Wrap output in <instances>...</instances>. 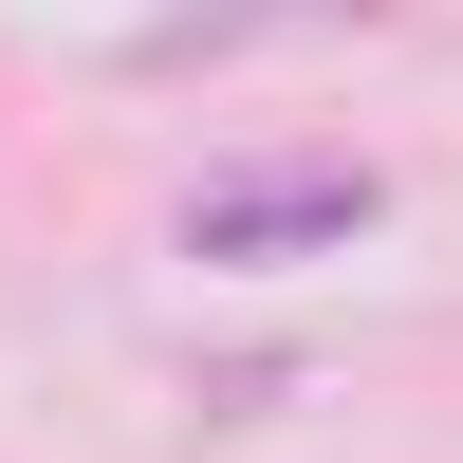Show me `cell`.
Here are the masks:
<instances>
[{
    "label": "cell",
    "instance_id": "1",
    "mask_svg": "<svg viewBox=\"0 0 463 463\" xmlns=\"http://www.w3.org/2000/svg\"><path fill=\"white\" fill-rule=\"evenodd\" d=\"M371 204H390L371 167H222L185 204V260H334V241H371Z\"/></svg>",
    "mask_w": 463,
    "mask_h": 463
},
{
    "label": "cell",
    "instance_id": "2",
    "mask_svg": "<svg viewBox=\"0 0 463 463\" xmlns=\"http://www.w3.org/2000/svg\"><path fill=\"white\" fill-rule=\"evenodd\" d=\"M279 19H371V0H185V19H148V56H241V37H279Z\"/></svg>",
    "mask_w": 463,
    "mask_h": 463
}]
</instances>
